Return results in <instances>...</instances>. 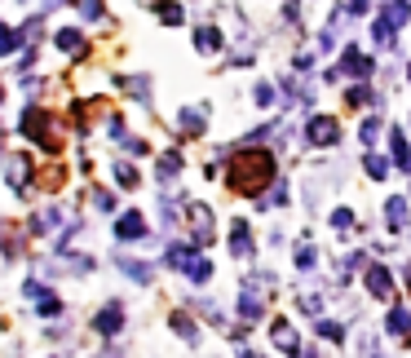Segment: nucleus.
<instances>
[{
	"label": "nucleus",
	"instance_id": "f257e3e1",
	"mask_svg": "<svg viewBox=\"0 0 411 358\" xmlns=\"http://www.w3.org/2000/svg\"><path fill=\"white\" fill-rule=\"evenodd\" d=\"M270 177H274V155L270 151H239L226 164V182L239 195H261L270 186Z\"/></svg>",
	"mask_w": 411,
	"mask_h": 358
},
{
	"label": "nucleus",
	"instance_id": "f03ea898",
	"mask_svg": "<svg viewBox=\"0 0 411 358\" xmlns=\"http://www.w3.org/2000/svg\"><path fill=\"white\" fill-rule=\"evenodd\" d=\"M44 120H49V116H44L40 106H27V116H23V133H27V137H36L44 151H58V137H54V128H49Z\"/></svg>",
	"mask_w": 411,
	"mask_h": 358
},
{
	"label": "nucleus",
	"instance_id": "7ed1b4c3",
	"mask_svg": "<svg viewBox=\"0 0 411 358\" xmlns=\"http://www.w3.org/2000/svg\"><path fill=\"white\" fill-rule=\"evenodd\" d=\"M305 137L314 142V146H332L336 137H341V128H336V120H327V116H314L305 124Z\"/></svg>",
	"mask_w": 411,
	"mask_h": 358
},
{
	"label": "nucleus",
	"instance_id": "20e7f679",
	"mask_svg": "<svg viewBox=\"0 0 411 358\" xmlns=\"http://www.w3.org/2000/svg\"><path fill=\"white\" fill-rule=\"evenodd\" d=\"M186 217L195 221V243H212V208L208 204H190Z\"/></svg>",
	"mask_w": 411,
	"mask_h": 358
},
{
	"label": "nucleus",
	"instance_id": "39448f33",
	"mask_svg": "<svg viewBox=\"0 0 411 358\" xmlns=\"http://www.w3.org/2000/svg\"><path fill=\"white\" fill-rule=\"evenodd\" d=\"M385 230H393V235H398V230H407V199H403V195H389V199H385Z\"/></svg>",
	"mask_w": 411,
	"mask_h": 358
},
{
	"label": "nucleus",
	"instance_id": "423d86ee",
	"mask_svg": "<svg viewBox=\"0 0 411 358\" xmlns=\"http://www.w3.org/2000/svg\"><path fill=\"white\" fill-rule=\"evenodd\" d=\"M93 328L102 332V336H115V332H120V328H124V310H120V301H111L106 310L93 319Z\"/></svg>",
	"mask_w": 411,
	"mask_h": 358
},
{
	"label": "nucleus",
	"instance_id": "0eeeda50",
	"mask_svg": "<svg viewBox=\"0 0 411 358\" xmlns=\"http://www.w3.org/2000/svg\"><path fill=\"white\" fill-rule=\"evenodd\" d=\"M367 292H372V297H393V274L385 270V266H372L367 270Z\"/></svg>",
	"mask_w": 411,
	"mask_h": 358
},
{
	"label": "nucleus",
	"instance_id": "6e6552de",
	"mask_svg": "<svg viewBox=\"0 0 411 358\" xmlns=\"http://www.w3.org/2000/svg\"><path fill=\"white\" fill-rule=\"evenodd\" d=\"M341 71H350V75H358V80H367V75H372V58H367V54H358V49L350 44V49H345V58H341Z\"/></svg>",
	"mask_w": 411,
	"mask_h": 358
},
{
	"label": "nucleus",
	"instance_id": "1a4fd4ad",
	"mask_svg": "<svg viewBox=\"0 0 411 358\" xmlns=\"http://www.w3.org/2000/svg\"><path fill=\"white\" fill-rule=\"evenodd\" d=\"M270 336H274V345H278V350H283L288 358H297V350H301V345H297V332H292V323H288V319H278Z\"/></svg>",
	"mask_w": 411,
	"mask_h": 358
},
{
	"label": "nucleus",
	"instance_id": "9d476101",
	"mask_svg": "<svg viewBox=\"0 0 411 358\" xmlns=\"http://www.w3.org/2000/svg\"><path fill=\"white\" fill-rule=\"evenodd\" d=\"M142 235H146L142 213H124L120 221H115V239H142Z\"/></svg>",
	"mask_w": 411,
	"mask_h": 358
},
{
	"label": "nucleus",
	"instance_id": "9b49d317",
	"mask_svg": "<svg viewBox=\"0 0 411 358\" xmlns=\"http://www.w3.org/2000/svg\"><path fill=\"white\" fill-rule=\"evenodd\" d=\"M230 252H235V257H252V230H248V221H235V230H230Z\"/></svg>",
	"mask_w": 411,
	"mask_h": 358
},
{
	"label": "nucleus",
	"instance_id": "f8f14e48",
	"mask_svg": "<svg viewBox=\"0 0 411 358\" xmlns=\"http://www.w3.org/2000/svg\"><path fill=\"white\" fill-rule=\"evenodd\" d=\"M261 310H266V301H261L252 288H243V297H239V314L248 319V323H257V319H261Z\"/></svg>",
	"mask_w": 411,
	"mask_h": 358
},
{
	"label": "nucleus",
	"instance_id": "ddd939ff",
	"mask_svg": "<svg viewBox=\"0 0 411 358\" xmlns=\"http://www.w3.org/2000/svg\"><path fill=\"white\" fill-rule=\"evenodd\" d=\"M389 146H393V164L398 168H411V151H407V137L398 128H389Z\"/></svg>",
	"mask_w": 411,
	"mask_h": 358
},
{
	"label": "nucleus",
	"instance_id": "4468645a",
	"mask_svg": "<svg viewBox=\"0 0 411 358\" xmlns=\"http://www.w3.org/2000/svg\"><path fill=\"white\" fill-rule=\"evenodd\" d=\"M195 44H200L204 54H217V49H221V31L217 27H200V31H195Z\"/></svg>",
	"mask_w": 411,
	"mask_h": 358
},
{
	"label": "nucleus",
	"instance_id": "2eb2a0df",
	"mask_svg": "<svg viewBox=\"0 0 411 358\" xmlns=\"http://www.w3.org/2000/svg\"><path fill=\"white\" fill-rule=\"evenodd\" d=\"M5 177H9V182L23 190V186H27V177H31V164H27V155H18V159H13V164L5 168Z\"/></svg>",
	"mask_w": 411,
	"mask_h": 358
},
{
	"label": "nucleus",
	"instance_id": "dca6fc26",
	"mask_svg": "<svg viewBox=\"0 0 411 358\" xmlns=\"http://www.w3.org/2000/svg\"><path fill=\"white\" fill-rule=\"evenodd\" d=\"M389 332L393 336H407L411 332V314L403 310V305H393V310H389Z\"/></svg>",
	"mask_w": 411,
	"mask_h": 358
},
{
	"label": "nucleus",
	"instance_id": "f3484780",
	"mask_svg": "<svg viewBox=\"0 0 411 358\" xmlns=\"http://www.w3.org/2000/svg\"><path fill=\"white\" fill-rule=\"evenodd\" d=\"M407 18H411V5H407V0H393V5H389V13H385V23H389L393 31H398Z\"/></svg>",
	"mask_w": 411,
	"mask_h": 358
},
{
	"label": "nucleus",
	"instance_id": "a211bd4d",
	"mask_svg": "<svg viewBox=\"0 0 411 358\" xmlns=\"http://www.w3.org/2000/svg\"><path fill=\"white\" fill-rule=\"evenodd\" d=\"M58 49H67V54H80V49H85V36H80L75 27H67V31H58Z\"/></svg>",
	"mask_w": 411,
	"mask_h": 358
},
{
	"label": "nucleus",
	"instance_id": "6ab92c4d",
	"mask_svg": "<svg viewBox=\"0 0 411 358\" xmlns=\"http://www.w3.org/2000/svg\"><path fill=\"white\" fill-rule=\"evenodd\" d=\"M190 257H195V248H186V243H173V248H168V266H173V270H186Z\"/></svg>",
	"mask_w": 411,
	"mask_h": 358
},
{
	"label": "nucleus",
	"instance_id": "aec40b11",
	"mask_svg": "<svg viewBox=\"0 0 411 358\" xmlns=\"http://www.w3.org/2000/svg\"><path fill=\"white\" fill-rule=\"evenodd\" d=\"M120 270L128 274V279H137V283H151V279H155V270L142 266V261H120Z\"/></svg>",
	"mask_w": 411,
	"mask_h": 358
},
{
	"label": "nucleus",
	"instance_id": "412c9836",
	"mask_svg": "<svg viewBox=\"0 0 411 358\" xmlns=\"http://www.w3.org/2000/svg\"><path fill=\"white\" fill-rule=\"evenodd\" d=\"M363 164H367V177H376V182H385V177H389V164H385V155L367 151V159H363Z\"/></svg>",
	"mask_w": 411,
	"mask_h": 358
},
{
	"label": "nucleus",
	"instance_id": "4be33fe9",
	"mask_svg": "<svg viewBox=\"0 0 411 358\" xmlns=\"http://www.w3.org/2000/svg\"><path fill=\"white\" fill-rule=\"evenodd\" d=\"M155 13H159V23H168V27H177V23H182V5H173V0H159V5H155Z\"/></svg>",
	"mask_w": 411,
	"mask_h": 358
},
{
	"label": "nucleus",
	"instance_id": "5701e85b",
	"mask_svg": "<svg viewBox=\"0 0 411 358\" xmlns=\"http://www.w3.org/2000/svg\"><path fill=\"white\" fill-rule=\"evenodd\" d=\"M155 173L164 177V182H168V177H177V173H182V155H177V151H168V155L159 159V168H155Z\"/></svg>",
	"mask_w": 411,
	"mask_h": 358
},
{
	"label": "nucleus",
	"instance_id": "b1692460",
	"mask_svg": "<svg viewBox=\"0 0 411 358\" xmlns=\"http://www.w3.org/2000/svg\"><path fill=\"white\" fill-rule=\"evenodd\" d=\"M186 274H190V279H195V283H208V274H212V266L204 261V257H200V252H195V257H190V266H186Z\"/></svg>",
	"mask_w": 411,
	"mask_h": 358
},
{
	"label": "nucleus",
	"instance_id": "393cba45",
	"mask_svg": "<svg viewBox=\"0 0 411 358\" xmlns=\"http://www.w3.org/2000/svg\"><path fill=\"white\" fill-rule=\"evenodd\" d=\"M18 40H23L18 31H13L9 23H0V54H13V49H18Z\"/></svg>",
	"mask_w": 411,
	"mask_h": 358
},
{
	"label": "nucleus",
	"instance_id": "a878e982",
	"mask_svg": "<svg viewBox=\"0 0 411 358\" xmlns=\"http://www.w3.org/2000/svg\"><path fill=\"white\" fill-rule=\"evenodd\" d=\"M182 128L186 133H204V111H182Z\"/></svg>",
	"mask_w": 411,
	"mask_h": 358
},
{
	"label": "nucleus",
	"instance_id": "bb28decb",
	"mask_svg": "<svg viewBox=\"0 0 411 358\" xmlns=\"http://www.w3.org/2000/svg\"><path fill=\"white\" fill-rule=\"evenodd\" d=\"M54 221H58V208H49V213L36 217V226H31V230H36V235H49V230H54Z\"/></svg>",
	"mask_w": 411,
	"mask_h": 358
},
{
	"label": "nucleus",
	"instance_id": "cd10ccee",
	"mask_svg": "<svg viewBox=\"0 0 411 358\" xmlns=\"http://www.w3.org/2000/svg\"><path fill=\"white\" fill-rule=\"evenodd\" d=\"M314 261H319L314 243H301V248H297V266H301V270H309V266H314Z\"/></svg>",
	"mask_w": 411,
	"mask_h": 358
},
{
	"label": "nucleus",
	"instance_id": "c85d7f7f",
	"mask_svg": "<svg viewBox=\"0 0 411 358\" xmlns=\"http://www.w3.org/2000/svg\"><path fill=\"white\" fill-rule=\"evenodd\" d=\"M372 36L381 40V44H393V27H389L385 18H376V27H372Z\"/></svg>",
	"mask_w": 411,
	"mask_h": 358
},
{
	"label": "nucleus",
	"instance_id": "c756f323",
	"mask_svg": "<svg viewBox=\"0 0 411 358\" xmlns=\"http://www.w3.org/2000/svg\"><path fill=\"white\" fill-rule=\"evenodd\" d=\"M319 336H327V340H341V336H345V328H341V323H332V319H323V323H319Z\"/></svg>",
	"mask_w": 411,
	"mask_h": 358
},
{
	"label": "nucleus",
	"instance_id": "7c9ffc66",
	"mask_svg": "<svg viewBox=\"0 0 411 358\" xmlns=\"http://www.w3.org/2000/svg\"><path fill=\"white\" fill-rule=\"evenodd\" d=\"M332 226H336V230H350V226H354V213H350V208H336V213H332Z\"/></svg>",
	"mask_w": 411,
	"mask_h": 358
},
{
	"label": "nucleus",
	"instance_id": "2f4dec72",
	"mask_svg": "<svg viewBox=\"0 0 411 358\" xmlns=\"http://www.w3.org/2000/svg\"><path fill=\"white\" fill-rule=\"evenodd\" d=\"M301 310H305V314H319V310H323V297H314V292H305V297H301Z\"/></svg>",
	"mask_w": 411,
	"mask_h": 358
},
{
	"label": "nucleus",
	"instance_id": "473e14b6",
	"mask_svg": "<svg viewBox=\"0 0 411 358\" xmlns=\"http://www.w3.org/2000/svg\"><path fill=\"white\" fill-rule=\"evenodd\" d=\"M115 177H120L124 186H133V182H137V168H133V164H115Z\"/></svg>",
	"mask_w": 411,
	"mask_h": 358
},
{
	"label": "nucleus",
	"instance_id": "72a5a7b5",
	"mask_svg": "<svg viewBox=\"0 0 411 358\" xmlns=\"http://www.w3.org/2000/svg\"><path fill=\"white\" fill-rule=\"evenodd\" d=\"M350 102H354V106L372 102V89H367V85H354V89H350Z\"/></svg>",
	"mask_w": 411,
	"mask_h": 358
},
{
	"label": "nucleus",
	"instance_id": "f704fd0d",
	"mask_svg": "<svg viewBox=\"0 0 411 358\" xmlns=\"http://www.w3.org/2000/svg\"><path fill=\"white\" fill-rule=\"evenodd\" d=\"M173 328L182 332V336H190V340H195V323H190L186 314H173Z\"/></svg>",
	"mask_w": 411,
	"mask_h": 358
},
{
	"label": "nucleus",
	"instance_id": "c9c22d12",
	"mask_svg": "<svg viewBox=\"0 0 411 358\" xmlns=\"http://www.w3.org/2000/svg\"><path fill=\"white\" fill-rule=\"evenodd\" d=\"M376 137H381V120H367V124H363V142L372 146Z\"/></svg>",
	"mask_w": 411,
	"mask_h": 358
},
{
	"label": "nucleus",
	"instance_id": "e433bc0d",
	"mask_svg": "<svg viewBox=\"0 0 411 358\" xmlns=\"http://www.w3.org/2000/svg\"><path fill=\"white\" fill-rule=\"evenodd\" d=\"M23 292H27V297H31V301H44V297H54V292H44V288H40L36 279H31V283H27Z\"/></svg>",
	"mask_w": 411,
	"mask_h": 358
},
{
	"label": "nucleus",
	"instance_id": "4c0bfd02",
	"mask_svg": "<svg viewBox=\"0 0 411 358\" xmlns=\"http://www.w3.org/2000/svg\"><path fill=\"white\" fill-rule=\"evenodd\" d=\"M367 5H372V0H350V5H345V13H350V18H354V13H367Z\"/></svg>",
	"mask_w": 411,
	"mask_h": 358
},
{
	"label": "nucleus",
	"instance_id": "58836bf2",
	"mask_svg": "<svg viewBox=\"0 0 411 358\" xmlns=\"http://www.w3.org/2000/svg\"><path fill=\"white\" fill-rule=\"evenodd\" d=\"M257 102H261V106H270V102H274V89H270V85H261V89H257Z\"/></svg>",
	"mask_w": 411,
	"mask_h": 358
},
{
	"label": "nucleus",
	"instance_id": "ea45409f",
	"mask_svg": "<svg viewBox=\"0 0 411 358\" xmlns=\"http://www.w3.org/2000/svg\"><path fill=\"white\" fill-rule=\"evenodd\" d=\"M80 5L89 9V18H102V0H80Z\"/></svg>",
	"mask_w": 411,
	"mask_h": 358
},
{
	"label": "nucleus",
	"instance_id": "a19ab883",
	"mask_svg": "<svg viewBox=\"0 0 411 358\" xmlns=\"http://www.w3.org/2000/svg\"><path fill=\"white\" fill-rule=\"evenodd\" d=\"M102 358H115V354H111V350H106V354H102Z\"/></svg>",
	"mask_w": 411,
	"mask_h": 358
},
{
	"label": "nucleus",
	"instance_id": "79ce46f5",
	"mask_svg": "<svg viewBox=\"0 0 411 358\" xmlns=\"http://www.w3.org/2000/svg\"><path fill=\"white\" fill-rule=\"evenodd\" d=\"M0 97H5V89H0Z\"/></svg>",
	"mask_w": 411,
	"mask_h": 358
}]
</instances>
